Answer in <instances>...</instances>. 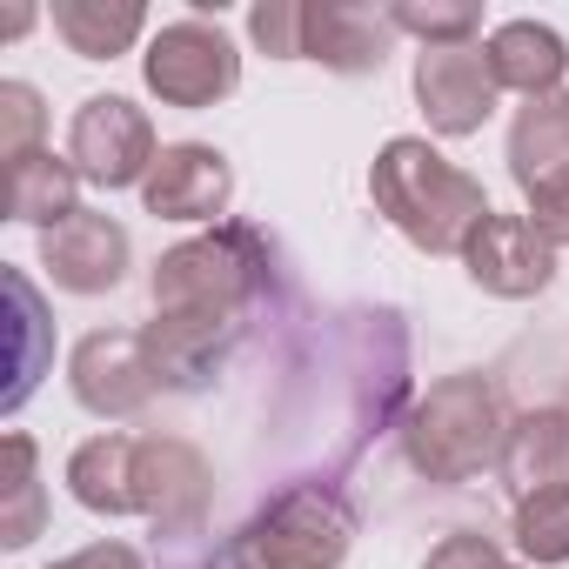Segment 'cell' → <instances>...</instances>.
I'll use <instances>...</instances> for the list:
<instances>
[{
  "instance_id": "cell-1",
  "label": "cell",
  "mask_w": 569,
  "mask_h": 569,
  "mask_svg": "<svg viewBox=\"0 0 569 569\" xmlns=\"http://www.w3.org/2000/svg\"><path fill=\"white\" fill-rule=\"evenodd\" d=\"M369 201L376 214L422 254H462L469 234L496 214L482 181L462 174L449 154H436L422 134H396L382 141L376 168H369Z\"/></svg>"
},
{
  "instance_id": "cell-2",
  "label": "cell",
  "mask_w": 569,
  "mask_h": 569,
  "mask_svg": "<svg viewBox=\"0 0 569 569\" xmlns=\"http://www.w3.org/2000/svg\"><path fill=\"white\" fill-rule=\"evenodd\" d=\"M509 409H502V389L476 369L462 376H442L429 382L409 409H402V456L422 482H442V489H462L476 482L482 469L502 462V442H509Z\"/></svg>"
},
{
  "instance_id": "cell-3",
  "label": "cell",
  "mask_w": 569,
  "mask_h": 569,
  "mask_svg": "<svg viewBox=\"0 0 569 569\" xmlns=\"http://www.w3.org/2000/svg\"><path fill=\"white\" fill-rule=\"evenodd\" d=\"M268 254L274 248L248 221H221L214 234L168 248L148 274L154 316H228V322H241L268 289Z\"/></svg>"
},
{
  "instance_id": "cell-4",
  "label": "cell",
  "mask_w": 569,
  "mask_h": 569,
  "mask_svg": "<svg viewBox=\"0 0 569 569\" xmlns=\"http://www.w3.org/2000/svg\"><path fill=\"white\" fill-rule=\"evenodd\" d=\"M356 529H362L356 502L336 482H322V476L281 482L248 522V536L268 556V569H342L349 549H356Z\"/></svg>"
},
{
  "instance_id": "cell-5",
  "label": "cell",
  "mask_w": 569,
  "mask_h": 569,
  "mask_svg": "<svg viewBox=\"0 0 569 569\" xmlns=\"http://www.w3.org/2000/svg\"><path fill=\"white\" fill-rule=\"evenodd\" d=\"M141 81H148V94L161 101V108H214V101H228L234 88H241V54H234V41L221 34V21H201V14H188V21H168L154 41H148V54H141Z\"/></svg>"
},
{
  "instance_id": "cell-6",
  "label": "cell",
  "mask_w": 569,
  "mask_h": 569,
  "mask_svg": "<svg viewBox=\"0 0 569 569\" xmlns=\"http://www.w3.org/2000/svg\"><path fill=\"white\" fill-rule=\"evenodd\" d=\"M214 469L188 436H134V516L154 522V542H188L208 529Z\"/></svg>"
},
{
  "instance_id": "cell-7",
  "label": "cell",
  "mask_w": 569,
  "mask_h": 569,
  "mask_svg": "<svg viewBox=\"0 0 569 569\" xmlns=\"http://www.w3.org/2000/svg\"><path fill=\"white\" fill-rule=\"evenodd\" d=\"M154 121L148 108H134L128 94H88L68 121V161L88 188L101 194H121V188H141L148 168H154Z\"/></svg>"
},
{
  "instance_id": "cell-8",
  "label": "cell",
  "mask_w": 569,
  "mask_h": 569,
  "mask_svg": "<svg viewBox=\"0 0 569 569\" xmlns=\"http://www.w3.org/2000/svg\"><path fill=\"white\" fill-rule=\"evenodd\" d=\"M68 389H74V402H81L88 416H101V422L141 416V409L154 402V389H161L141 329H94V336H81L74 356H68Z\"/></svg>"
},
{
  "instance_id": "cell-9",
  "label": "cell",
  "mask_w": 569,
  "mask_h": 569,
  "mask_svg": "<svg viewBox=\"0 0 569 569\" xmlns=\"http://www.w3.org/2000/svg\"><path fill=\"white\" fill-rule=\"evenodd\" d=\"M496 101H502V88H496L482 48H422L416 54V108H422L429 134L469 141L489 128Z\"/></svg>"
},
{
  "instance_id": "cell-10",
  "label": "cell",
  "mask_w": 569,
  "mask_h": 569,
  "mask_svg": "<svg viewBox=\"0 0 569 569\" xmlns=\"http://www.w3.org/2000/svg\"><path fill=\"white\" fill-rule=\"evenodd\" d=\"M228 201H234V168L208 141H168L141 181V208L154 221H214L221 228Z\"/></svg>"
},
{
  "instance_id": "cell-11",
  "label": "cell",
  "mask_w": 569,
  "mask_h": 569,
  "mask_svg": "<svg viewBox=\"0 0 569 569\" xmlns=\"http://www.w3.org/2000/svg\"><path fill=\"white\" fill-rule=\"evenodd\" d=\"M462 268H469V281H476L482 296H496V302H529V296H542L549 281H556V248L536 234L529 214H489V221L469 234Z\"/></svg>"
},
{
  "instance_id": "cell-12",
  "label": "cell",
  "mask_w": 569,
  "mask_h": 569,
  "mask_svg": "<svg viewBox=\"0 0 569 569\" xmlns=\"http://www.w3.org/2000/svg\"><path fill=\"white\" fill-rule=\"evenodd\" d=\"M128 254H134L128 228L114 214H101V208H81L74 221H61V228L41 234V268H48L54 289H68V296H108V289H121Z\"/></svg>"
},
{
  "instance_id": "cell-13",
  "label": "cell",
  "mask_w": 569,
  "mask_h": 569,
  "mask_svg": "<svg viewBox=\"0 0 569 569\" xmlns=\"http://www.w3.org/2000/svg\"><path fill=\"white\" fill-rule=\"evenodd\" d=\"M396 48L389 8H349V0H309L302 8V61H322L329 74H382Z\"/></svg>"
},
{
  "instance_id": "cell-14",
  "label": "cell",
  "mask_w": 569,
  "mask_h": 569,
  "mask_svg": "<svg viewBox=\"0 0 569 569\" xmlns=\"http://www.w3.org/2000/svg\"><path fill=\"white\" fill-rule=\"evenodd\" d=\"M234 336H241V322H228V316H154L141 329L161 389H208L214 369L228 362Z\"/></svg>"
},
{
  "instance_id": "cell-15",
  "label": "cell",
  "mask_w": 569,
  "mask_h": 569,
  "mask_svg": "<svg viewBox=\"0 0 569 569\" xmlns=\"http://www.w3.org/2000/svg\"><path fill=\"white\" fill-rule=\"evenodd\" d=\"M502 489L516 502L529 496H549V489H569V409H522L509 422V442H502Z\"/></svg>"
},
{
  "instance_id": "cell-16",
  "label": "cell",
  "mask_w": 569,
  "mask_h": 569,
  "mask_svg": "<svg viewBox=\"0 0 569 569\" xmlns=\"http://www.w3.org/2000/svg\"><path fill=\"white\" fill-rule=\"evenodd\" d=\"M489 74L496 88L522 94V101H542V94H562V74H569V41L549 28V21H502L489 41Z\"/></svg>"
},
{
  "instance_id": "cell-17",
  "label": "cell",
  "mask_w": 569,
  "mask_h": 569,
  "mask_svg": "<svg viewBox=\"0 0 569 569\" xmlns=\"http://www.w3.org/2000/svg\"><path fill=\"white\" fill-rule=\"evenodd\" d=\"M509 181L522 188V201L569 181V88L516 108V121H509Z\"/></svg>"
},
{
  "instance_id": "cell-18",
  "label": "cell",
  "mask_w": 569,
  "mask_h": 569,
  "mask_svg": "<svg viewBox=\"0 0 569 569\" xmlns=\"http://www.w3.org/2000/svg\"><path fill=\"white\" fill-rule=\"evenodd\" d=\"M68 489L88 516H134V436L108 429V436H88L74 456H68Z\"/></svg>"
},
{
  "instance_id": "cell-19",
  "label": "cell",
  "mask_w": 569,
  "mask_h": 569,
  "mask_svg": "<svg viewBox=\"0 0 569 569\" xmlns=\"http://www.w3.org/2000/svg\"><path fill=\"white\" fill-rule=\"evenodd\" d=\"M8 214L28 221V228H41V234L61 228V221H74L81 214V174H74V161L54 154V148L14 161L8 168Z\"/></svg>"
},
{
  "instance_id": "cell-20",
  "label": "cell",
  "mask_w": 569,
  "mask_h": 569,
  "mask_svg": "<svg viewBox=\"0 0 569 569\" xmlns=\"http://www.w3.org/2000/svg\"><path fill=\"white\" fill-rule=\"evenodd\" d=\"M148 8L141 0H54V34L81 54V61H114L141 41Z\"/></svg>"
},
{
  "instance_id": "cell-21",
  "label": "cell",
  "mask_w": 569,
  "mask_h": 569,
  "mask_svg": "<svg viewBox=\"0 0 569 569\" xmlns=\"http://www.w3.org/2000/svg\"><path fill=\"white\" fill-rule=\"evenodd\" d=\"M0 456H8V502H0V542L8 549H28L41 529H48V489H41V456H34V436L8 429L0 436Z\"/></svg>"
},
{
  "instance_id": "cell-22",
  "label": "cell",
  "mask_w": 569,
  "mask_h": 569,
  "mask_svg": "<svg viewBox=\"0 0 569 569\" xmlns=\"http://www.w3.org/2000/svg\"><path fill=\"white\" fill-rule=\"evenodd\" d=\"M8 296H14V382H8V396H0V409L14 416V409L34 396L41 369H48V356H41V342H48V316H41V296H34V281H28L21 268H8Z\"/></svg>"
},
{
  "instance_id": "cell-23",
  "label": "cell",
  "mask_w": 569,
  "mask_h": 569,
  "mask_svg": "<svg viewBox=\"0 0 569 569\" xmlns=\"http://www.w3.org/2000/svg\"><path fill=\"white\" fill-rule=\"evenodd\" d=\"M509 536H516V549H522L529 569H562L569 562V489H549V496L516 502Z\"/></svg>"
},
{
  "instance_id": "cell-24",
  "label": "cell",
  "mask_w": 569,
  "mask_h": 569,
  "mask_svg": "<svg viewBox=\"0 0 569 569\" xmlns=\"http://www.w3.org/2000/svg\"><path fill=\"white\" fill-rule=\"evenodd\" d=\"M389 28L396 34H416L422 48H476L482 8H469V0H396Z\"/></svg>"
},
{
  "instance_id": "cell-25",
  "label": "cell",
  "mask_w": 569,
  "mask_h": 569,
  "mask_svg": "<svg viewBox=\"0 0 569 569\" xmlns=\"http://www.w3.org/2000/svg\"><path fill=\"white\" fill-rule=\"evenodd\" d=\"M41 128H48V108L28 81H0V161H28L41 154Z\"/></svg>"
},
{
  "instance_id": "cell-26",
  "label": "cell",
  "mask_w": 569,
  "mask_h": 569,
  "mask_svg": "<svg viewBox=\"0 0 569 569\" xmlns=\"http://www.w3.org/2000/svg\"><path fill=\"white\" fill-rule=\"evenodd\" d=\"M248 41L268 61H302V0H254L248 8Z\"/></svg>"
},
{
  "instance_id": "cell-27",
  "label": "cell",
  "mask_w": 569,
  "mask_h": 569,
  "mask_svg": "<svg viewBox=\"0 0 569 569\" xmlns=\"http://www.w3.org/2000/svg\"><path fill=\"white\" fill-rule=\"evenodd\" d=\"M422 569H509V556H502L496 536H482V529H456V536H442V542L422 556Z\"/></svg>"
},
{
  "instance_id": "cell-28",
  "label": "cell",
  "mask_w": 569,
  "mask_h": 569,
  "mask_svg": "<svg viewBox=\"0 0 569 569\" xmlns=\"http://www.w3.org/2000/svg\"><path fill=\"white\" fill-rule=\"evenodd\" d=\"M529 221H536V234H542L549 248H569V181L529 194Z\"/></svg>"
},
{
  "instance_id": "cell-29",
  "label": "cell",
  "mask_w": 569,
  "mask_h": 569,
  "mask_svg": "<svg viewBox=\"0 0 569 569\" xmlns=\"http://www.w3.org/2000/svg\"><path fill=\"white\" fill-rule=\"evenodd\" d=\"M48 569H148V562H141V549H128V542H88V549H74V556H61V562H48Z\"/></svg>"
},
{
  "instance_id": "cell-30",
  "label": "cell",
  "mask_w": 569,
  "mask_h": 569,
  "mask_svg": "<svg viewBox=\"0 0 569 569\" xmlns=\"http://www.w3.org/2000/svg\"><path fill=\"white\" fill-rule=\"evenodd\" d=\"M208 569H268V556L254 549L248 529H234V536H221V542L208 549Z\"/></svg>"
}]
</instances>
